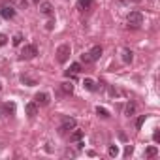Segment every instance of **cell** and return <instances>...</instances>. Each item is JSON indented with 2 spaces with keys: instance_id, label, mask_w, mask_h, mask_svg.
Instances as JSON below:
<instances>
[{
  "instance_id": "25",
  "label": "cell",
  "mask_w": 160,
  "mask_h": 160,
  "mask_svg": "<svg viewBox=\"0 0 160 160\" xmlns=\"http://www.w3.org/2000/svg\"><path fill=\"white\" fill-rule=\"evenodd\" d=\"M117 154H119L117 145H109V156H117Z\"/></svg>"
},
{
  "instance_id": "11",
  "label": "cell",
  "mask_w": 160,
  "mask_h": 160,
  "mask_svg": "<svg viewBox=\"0 0 160 160\" xmlns=\"http://www.w3.org/2000/svg\"><path fill=\"white\" fill-rule=\"evenodd\" d=\"M10 6H13L15 10H27L28 8V0H8Z\"/></svg>"
},
{
  "instance_id": "14",
  "label": "cell",
  "mask_w": 160,
  "mask_h": 160,
  "mask_svg": "<svg viewBox=\"0 0 160 160\" xmlns=\"http://www.w3.org/2000/svg\"><path fill=\"white\" fill-rule=\"evenodd\" d=\"M121 55H122V57H121V58H122V62H126V64H130V62L134 60V53H132L130 49H122V53H121Z\"/></svg>"
},
{
  "instance_id": "7",
  "label": "cell",
  "mask_w": 160,
  "mask_h": 160,
  "mask_svg": "<svg viewBox=\"0 0 160 160\" xmlns=\"http://www.w3.org/2000/svg\"><path fill=\"white\" fill-rule=\"evenodd\" d=\"M34 102H36L38 106H47V104L51 102V98H49L47 92H38V94L34 96Z\"/></svg>"
},
{
  "instance_id": "8",
  "label": "cell",
  "mask_w": 160,
  "mask_h": 160,
  "mask_svg": "<svg viewBox=\"0 0 160 160\" xmlns=\"http://www.w3.org/2000/svg\"><path fill=\"white\" fill-rule=\"evenodd\" d=\"M102 53H104V49H102V45H94L91 51H89V57H91V60L92 62H96L100 57H102Z\"/></svg>"
},
{
  "instance_id": "28",
  "label": "cell",
  "mask_w": 160,
  "mask_h": 160,
  "mask_svg": "<svg viewBox=\"0 0 160 160\" xmlns=\"http://www.w3.org/2000/svg\"><path fill=\"white\" fill-rule=\"evenodd\" d=\"M53 27H55V21H53V19H51V21H47L45 28H47V30H53Z\"/></svg>"
},
{
  "instance_id": "29",
  "label": "cell",
  "mask_w": 160,
  "mask_h": 160,
  "mask_svg": "<svg viewBox=\"0 0 160 160\" xmlns=\"http://www.w3.org/2000/svg\"><path fill=\"white\" fill-rule=\"evenodd\" d=\"M152 139H154L156 143L160 141V132H158V130H154V134H152Z\"/></svg>"
},
{
  "instance_id": "1",
  "label": "cell",
  "mask_w": 160,
  "mask_h": 160,
  "mask_svg": "<svg viewBox=\"0 0 160 160\" xmlns=\"http://www.w3.org/2000/svg\"><path fill=\"white\" fill-rule=\"evenodd\" d=\"M55 55H57V62H58V64H66L68 58H70V55H72V47H70V43H62V45H58Z\"/></svg>"
},
{
  "instance_id": "17",
  "label": "cell",
  "mask_w": 160,
  "mask_h": 160,
  "mask_svg": "<svg viewBox=\"0 0 160 160\" xmlns=\"http://www.w3.org/2000/svg\"><path fill=\"white\" fill-rule=\"evenodd\" d=\"M21 83H27L28 87H34V85H36V79H32V77H28V75H21Z\"/></svg>"
},
{
  "instance_id": "4",
  "label": "cell",
  "mask_w": 160,
  "mask_h": 160,
  "mask_svg": "<svg viewBox=\"0 0 160 160\" xmlns=\"http://www.w3.org/2000/svg\"><path fill=\"white\" fill-rule=\"evenodd\" d=\"M75 126H77V122H75L73 117H64L58 130H60V132H70V130H75Z\"/></svg>"
},
{
  "instance_id": "22",
  "label": "cell",
  "mask_w": 160,
  "mask_h": 160,
  "mask_svg": "<svg viewBox=\"0 0 160 160\" xmlns=\"http://www.w3.org/2000/svg\"><path fill=\"white\" fill-rule=\"evenodd\" d=\"M12 43H13L15 47H17V45H21V43H23V34H15V36H13V40H12Z\"/></svg>"
},
{
  "instance_id": "23",
  "label": "cell",
  "mask_w": 160,
  "mask_h": 160,
  "mask_svg": "<svg viewBox=\"0 0 160 160\" xmlns=\"http://www.w3.org/2000/svg\"><path fill=\"white\" fill-rule=\"evenodd\" d=\"M4 111H8V113H15V104H4Z\"/></svg>"
},
{
  "instance_id": "20",
  "label": "cell",
  "mask_w": 160,
  "mask_h": 160,
  "mask_svg": "<svg viewBox=\"0 0 160 160\" xmlns=\"http://www.w3.org/2000/svg\"><path fill=\"white\" fill-rule=\"evenodd\" d=\"M96 113H98L100 117H104V119H108V117H111V115H109V111H108L106 108H100V106L96 108Z\"/></svg>"
},
{
  "instance_id": "18",
  "label": "cell",
  "mask_w": 160,
  "mask_h": 160,
  "mask_svg": "<svg viewBox=\"0 0 160 160\" xmlns=\"http://www.w3.org/2000/svg\"><path fill=\"white\" fill-rule=\"evenodd\" d=\"M156 154H158V149H156V147H147V149H145V156H147V158H152V156H156Z\"/></svg>"
},
{
  "instance_id": "9",
  "label": "cell",
  "mask_w": 160,
  "mask_h": 160,
  "mask_svg": "<svg viewBox=\"0 0 160 160\" xmlns=\"http://www.w3.org/2000/svg\"><path fill=\"white\" fill-rule=\"evenodd\" d=\"M92 4H94V0H77V10L79 12H87V10L92 8Z\"/></svg>"
},
{
  "instance_id": "24",
  "label": "cell",
  "mask_w": 160,
  "mask_h": 160,
  "mask_svg": "<svg viewBox=\"0 0 160 160\" xmlns=\"http://www.w3.org/2000/svg\"><path fill=\"white\" fill-rule=\"evenodd\" d=\"M81 62H85V64H92V60H91V57H89V51L81 55Z\"/></svg>"
},
{
  "instance_id": "6",
  "label": "cell",
  "mask_w": 160,
  "mask_h": 160,
  "mask_svg": "<svg viewBox=\"0 0 160 160\" xmlns=\"http://www.w3.org/2000/svg\"><path fill=\"white\" fill-rule=\"evenodd\" d=\"M38 10L43 13V15H53V4L47 2V0H42V2H38Z\"/></svg>"
},
{
  "instance_id": "19",
  "label": "cell",
  "mask_w": 160,
  "mask_h": 160,
  "mask_svg": "<svg viewBox=\"0 0 160 160\" xmlns=\"http://www.w3.org/2000/svg\"><path fill=\"white\" fill-rule=\"evenodd\" d=\"M68 72H72V73H79V72H81V64H79V62H72Z\"/></svg>"
},
{
  "instance_id": "26",
  "label": "cell",
  "mask_w": 160,
  "mask_h": 160,
  "mask_svg": "<svg viewBox=\"0 0 160 160\" xmlns=\"http://www.w3.org/2000/svg\"><path fill=\"white\" fill-rule=\"evenodd\" d=\"M8 43V36L6 34H0V47H4Z\"/></svg>"
},
{
  "instance_id": "5",
  "label": "cell",
  "mask_w": 160,
  "mask_h": 160,
  "mask_svg": "<svg viewBox=\"0 0 160 160\" xmlns=\"http://www.w3.org/2000/svg\"><path fill=\"white\" fill-rule=\"evenodd\" d=\"M15 13H17V10L13 8V6H2V8H0V17H2V19H13L15 17Z\"/></svg>"
},
{
  "instance_id": "27",
  "label": "cell",
  "mask_w": 160,
  "mask_h": 160,
  "mask_svg": "<svg viewBox=\"0 0 160 160\" xmlns=\"http://www.w3.org/2000/svg\"><path fill=\"white\" fill-rule=\"evenodd\" d=\"M134 152V147L132 145H126V149H124V156H130Z\"/></svg>"
},
{
  "instance_id": "12",
  "label": "cell",
  "mask_w": 160,
  "mask_h": 160,
  "mask_svg": "<svg viewBox=\"0 0 160 160\" xmlns=\"http://www.w3.org/2000/svg\"><path fill=\"white\" fill-rule=\"evenodd\" d=\"M60 92L66 94V96H70V94L73 92V83H72V81H64V83H60Z\"/></svg>"
},
{
  "instance_id": "21",
  "label": "cell",
  "mask_w": 160,
  "mask_h": 160,
  "mask_svg": "<svg viewBox=\"0 0 160 160\" xmlns=\"http://www.w3.org/2000/svg\"><path fill=\"white\" fill-rule=\"evenodd\" d=\"M145 119H147V115H139V117L136 119V122H134V124H136V128H138V130H139V128L143 126V122H145Z\"/></svg>"
},
{
  "instance_id": "16",
  "label": "cell",
  "mask_w": 160,
  "mask_h": 160,
  "mask_svg": "<svg viewBox=\"0 0 160 160\" xmlns=\"http://www.w3.org/2000/svg\"><path fill=\"white\" fill-rule=\"evenodd\" d=\"M79 139H83V130H75V132L70 136V141H72V143H75V141H79Z\"/></svg>"
},
{
  "instance_id": "15",
  "label": "cell",
  "mask_w": 160,
  "mask_h": 160,
  "mask_svg": "<svg viewBox=\"0 0 160 160\" xmlns=\"http://www.w3.org/2000/svg\"><path fill=\"white\" fill-rule=\"evenodd\" d=\"M134 113H136V104H134V102H128L126 108H124V115H126V117H132Z\"/></svg>"
},
{
  "instance_id": "10",
  "label": "cell",
  "mask_w": 160,
  "mask_h": 160,
  "mask_svg": "<svg viewBox=\"0 0 160 160\" xmlns=\"http://www.w3.org/2000/svg\"><path fill=\"white\" fill-rule=\"evenodd\" d=\"M25 111H27L28 117H36V115H38V104H36V102H28V104L25 106Z\"/></svg>"
},
{
  "instance_id": "13",
  "label": "cell",
  "mask_w": 160,
  "mask_h": 160,
  "mask_svg": "<svg viewBox=\"0 0 160 160\" xmlns=\"http://www.w3.org/2000/svg\"><path fill=\"white\" fill-rule=\"evenodd\" d=\"M83 87L87 89V91H91V92H94V91H98L100 87H98V83H94L92 79H89V77H85L83 79Z\"/></svg>"
},
{
  "instance_id": "30",
  "label": "cell",
  "mask_w": 160,
  "mask_h": 160,
  "mask_svg": "<svg viewBox=\"0 0 160 160\" xmlns=\"http://www.w3.org/2000/svg\"><path fill=\"white\" fill-rule=\"evenodd\" d=\"M32 2H36V4H38V2H42V0H32Z\"/></svg>"
},
{
  "instance_id": "3",
  "label": "cell",
  "mask_w": 160,
  "mask_h": 160,
  "mask_svg": "<svg viewBox=\"0 0 160 160\" xmlns=\"http://www.w3.org/2000/svg\"><path fill=\"white\" fill-rule=\"evenodd\" d=\"M36 55H38V47H36V45H32V43H27V45L21 49L19 58H21V60H30V58H34Z\"/></svg>"
},
{
  "instance_id": "31",
  "label": "cell",
  "mask_w": 160,
  "mask_h": 160,
  "mask_svg": "<svg viewBox=\"0 0 160 160\" xmlns=\"http://www.w3.org/2000/svg\"><path fill=\"white\" fill-rule=\"evenodd\" d=\"M0 91H2V83H0Z\"/></svg>"
},
{
  "instance_id": "2",
  "label": "cell",
  "mask_w": 160,
  "mask_h": 160,
  "mask_svg": "<svg viewBox=\"0 0 160 160\" xmlns=\"http://www.w3.org/2000/svg\"><path fill=\"white\" fill-rule=\"evenodd\" d=\"M126 23H128V28H139L143 25V13L141 12H130Z\"/></svg>"
}]
</instances>
